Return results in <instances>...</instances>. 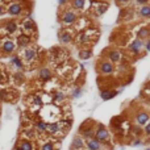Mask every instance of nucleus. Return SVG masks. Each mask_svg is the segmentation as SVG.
<instances>
[{
    "label": "nucleus",
    "mask_w": 150,
    "mask_h": 150,
    "mask_svg": "<svg viewBox=\"0 0 150 150\" xmlns=\"http://www.w3.org/2000/svg\"><path fill=\"white\" fill-rule=\"evenodd\" d=\"M94 134H95V140H97L100 144H101L103 141H107V140H108V137H109V134H108V130H107L104 126H99Z\"/></svg>",
    "instance_id": "obj_1"
},
{
    "label": "nucleus",
    "mask_w": 150,
    "mask_h": 150,
    "mask_svg": "<svg viewBox=\"0 0 150 150\" xmlns=\"http://www.w3.org/2000/svg\"><path fill=\"white\" fill-rule=\"evenodd\" d=\"M86 146H87L88 150H100L101 149V144H100L97 140H95V138H90V140H87Z\"/></svg>",
    "instance_id": "obj_2"
},
{
    "label": "nucleus",
    "mask_w": 150,
    "mask_h": 150,
    "mask_svg": "<svg viewBox=\"0 0 150 150\" xmlns=\"http://www.w3.org/2000/svg\"><path fill=\"white\" fill-rule=\"evenodd\" d=\"M62 20H63V22H65V24L71 25L72 22L76 21V15H75L74 12H65V15H63Z\"/></svg>",
    "instance_id": "obj_3"
},
{
    "label": "nucleus",
    "mask_w": 150,
    "mask_h": 150,
    "mask_svg": "<svg viewBox=\"0 0 150 150\" xmlns=\"http://www.w3.org/2000/svg\"><path fill=\"white\" fill-rule=\"evenodd\" d=\"M136 120H137V124L142 126V125L147 124V121H149V115H147L146 112H140L137 115V117H136Z\"/></svg>",
    "instance_id": "obj_4"
},
{
    "label": "nucleus",
    "mask_w": 150,
    "mask_h": 150,
    "mask_svg": "<svg viewBox=\"0 0 150 150\" xmlns=\"http://www.w3.org/2000/svg\"><path fill=\"white\" fill-rule=\"evenodd\" d=\"M142 46H144V44L141 42V40H134L133 42H132V45H130V50L134 54H138L141 50H142Z\"/></svg>",
    "instance_id": "obj_5"
},
{
    "label": "nucleus",
    "mask_w": 150,
    "mask_h": 150,
    "mask_svg": "<svg viewBox=\"0 0 150 150\" xmlns=\"http://www.w3.org/2000/svg\"><path fill=\"white\" fill-rule=\"evenodd\" d=\"M116 95H117V91L105 90V91H101V92H100V96H101L103 100H109V99H112V97H115Z\"/></svg>",
    "instance_id": "obj_6"
},
{
    "label": "nucleus",
    "mask_w": 150,
    "mask_h": 150,
    "mask_svg": "<svg viewBox=\"0 0 150 150\" xmlns=\"http://www.w3.org/2000/svg\"><path fill=\"white\" fill-rule=\"evenodd\" d=\"M100 71L103 74H111L113 71V66L111 65V62H103L100 66Z\"/></svg>",
    "instance_id": "obj_7"
},
{
    "label": "nucleus",
    "mask_w": 150,
    "mask_h": 150,
    "mask_svg": "<svg viewBox=\"0 0 150 150\" xmlns=\"http://www.w3.org/2000/svg\"><path fill=\"white\" fill-rule=\"evenodd\" d=\"M84 146V142H83V140H82L80 137H75L74 140H72V150H79L82 149V147Z\"/></svg>",
    "instance_id": "obj_8"
},
{
    "label": "nucleus",
    "mask_w": 150,
    "mask_h": 150,
    "mask_svg": "<svg viewBox=\"0 0 150 150\" xmlns=\"http://www.w3.org/2000/svg\"><path fill=\"white\" fill-rule=\"evenodd\" d=\"M3 50L5 51V53H12L13 50H15V44H13L12 41H9V40L4 41V44H3Z\"/></svg>",
    "instance_id": "obj_9"
},
{
    "label": "nucleus",
    "mask_w": 150,
    "mask_h": 150,
    "mask_svg": "<svg viewBox=\"0 0 150 150\" xmlns=\"http://www.w3.org/2000/svg\"><path fill=\"white\" fill-rule=\"evenodd\" d=\"M8 12L13 16L20 15V12H21V5H20V4H11L9 8H8Z\"/></svg>",
    "instance_id": "obj_10"
},
{
    "label": "nucleus",
    "mask_w": 150,
    "mask_h": 150,
    "mask_svg": "<svg viewBox=\"0 0 150 150\" xmlns=\"http://www.w3.org/2000/svg\"><path fill=\"white\" fill-rule=\"evenodd\" d=\"M19 147L21 150H33V144H32L30 141H28V140H24V141L20 142Z\"/></svg>",
    "instance_id": "obj_11"
},
{
    "label": "nucleus",
    "mask_w": 150,
    "mask_h": 150,
    "mask_svg": "<svg viewBox=\"0 0 150 150\" xmlns=\"http://www.w3.org/2000/svg\"><path fill=\"white\" fill-rule=\"evenodd\" d=\"M50 76H51V72L47 69H42L40 71V78L42 79V80H47V79H50Z\"/></svg>",
    "instance_id": "obj_12"
},
{
    "label": "nucleus",
    "mask_w": 150,
    "mask_h": 150,
    "mask_svg": "<svg viewBox=\"0 0 150 150\" xmlns=\"http://www.w3.org/2000/svg\"><path fill=\"white\" fill-rule=\"evenodd\" d=\"M59 124H58V122H53V124H49L47 125V129L46 130H49L50 133H57V132L59 130Z\"/></svg>",
    "instance_id": "obj_13"
},
{
    "label": "nucleus",
    "mask_w": 150,
    "mask_h": 150,
    "mask_svg": "<svg viewBox=\"0 0 150 150\" xmlns=\"http://www.w3.org/2000/svg\"><path fill=\"white\" fill-rule=\"evenodd\" d=\"M29 41H30V38H29L28 36H20L17 44H19L20 46H26V45L29 44Z\"/></svg>",
    "instance_id": "obj_14"
},
{
    "label": "nucleus",
    "mask_w": 150,
    "mask_h": 150,
    "mask_svg": "<svg viewBox=\"0 0 150 150\" xmlns=\"http://www.w3.org/2000/svg\"><path fill=\"white\" fill-rule=\"evenodd\" d=\"M36 55V51L33 49H26L25 50V59L26 61H32Z\"/></svg>",
    "instance_id": "obj_15"
},
{
    "label": "nucleus",
    "mask_w": 150,
    "mask_h": 150,
    "mask_svg": "<svg viewBox=\"0 0 150 150\" xmlns=\"http://www.w3.org/2000/svg\"><path fill=\"white\" fill-rule=\"evenodd\" d=\"M84 3H86V0H74L72 1V7H74L75 9H82L84 7Z\"/></svg>",
    "instance_id": "obj_16"
},
{
    "label": "nucleus",
    "mask_w": 150,
    "mask_h": 150,
    "mask_svg": "<svg viewBox=\"0 0 150 150\" xmlns=\"http://www.w3.org/2000/svg\"><path fill=\"white\" fill-rule=\"evenodd\" d=\"M5 29H7V32H9V33H13V32H15L16 29H17V25H16L15 21H9L8 24H7Z\"/></svg>",
    "instance_id": "obj_17"
},
{
    "label": "nucleus",
    "mask_w": 150,
    "mask_h": 150,
    "mask_svg": "<svg viewBox=\"0 0 150 150\" xmlns=\"http://www.w3.org/2000/svg\"><path fill=\"white\" fill-rule=\"evenodd\" d=\"M109 59L113 61V62H117V61L120 59V53L117 51V50H113V51H111V53H109Z\"/></svg>",
    "instance_id": "obj_18"
},
{
    "label": "nucleus",
    "mask_w": 150,
    "mask_h": 150,
    "mask_svg": "<svg viewBox=\"0 0 150 150\" xmlns=\"http://www.w3.org/2000/svg\"><path fill=\"white\" fill-rule=\"evenodd\" d=\"M140 15L144 16V17H149V16H150V7L144 5V7H142V8L140 9Z\"/></svg>",
    "instance_id": "obj_19"
},
{
    "label": "nucleus",
    "mask_w": 150,
    "mask_h": 150,
    "mask_svg": "<svg viewBox=\"0 0 150 150\" xmlns=\"http://www.w3.org/2000/svg\"><path fill=\"white\" fill-rule=\"evenodd\" d=\"M36 128H37L38 132H45L47 129V124H45L44 121H38L37 124H36Z\"/></svg>",
    "instance_id": "obj_20"
},
{
    "label": "nucleus",
    "mask_w": 150,
    "mask_h": 150,
    "mask_svg": "<svg viewBox=\"0 0 150 150\" xmlns=\"http://www.w3.org/2000/svg\"><path fill=\"white\" fill-rule=\"evenodd\" d=\"M24 28L28 29V30H33V29H34V24H33L32 20H26V21L24 22Z\"/></svg>",
    "instance_id": "obj_21"
},
{
    "label": "nucleus",
    "mask_w": 150,
    "mask_h": 150,
    "mask_svg": "<svg viewBox=\"0 0 150 150\" xmlns=\"http://www.w3.org/2000/svg\"><path fill=\"white\" fill-rule=\"evenodd\" d=\"M149 34H150L149 29H141V30L138 32V37L140 38H145V37H147Z\"/></svg>",
    "instance_id": "obj_22"
},
{
    "label": "nucleus",
    "mask_w": 150,
    "mask_h": 150,
    "mask_svg": "<svg viewBox=\"0 0 150 150\" xmlns=\"http://www.w3.org/2000/svg\"><path fill=\"white\" fill-rule=\"evenodd\" d=\"M12 63L16 66V67H17V69H21V67H22L21 61H20L17 57H13V58H12Z\"/></svg>",
    "instance_id": "obj_23"
},
{
    "label": "nucleus",
    "mask_w": 150,
    "mask_h": 150,
    "mask_svg": "<svg viewBox=\"0 0 150 150\" xmlns=\"http://www.w3.org/2000/svg\"><path fill=\"white\" fill-rule=\"evenodd\" d=\"M61 40H62V42L67 44V42H70V41H71V34H69V33H63L62 37H61Z\"/></svg>",
    "instance_id": "obj_24"
},
{
    "label": "nucleus",
    "mask_w": 150,
    "mask_h": 150,
    "mask_svg": "<svg viewBox=\"0 0 150 150\" xmlns=\"http://www.w3.org/2000/svg\"><path fill=\"white\" fill-rule=\"evenodd\" d=\"M90 57H91V51H90V50H86V51H82V53H80V58H83V59L90 58Z\"/></svg>",
    "instance_id": "obj_25"
},
{
    "label": "nucleus",
    "mask_w": 150,
    "mask_h": 150,
    "mask_svg": "<svg viewBox=\"0 0 150 150\" xmlns=\"http://www.w3.org/2000/svg\"><path fill=\"white\" fill-rule=\"evenodd\" d=\"M72 96H74V97H80L82 96V90H80V88H75Z\"/></svg>",
    "instance_id": "obj_26"
},
{
    "label": "nucleus",
    "mask_w": 150,
    "mask_h": 150,
    "mask_svg": "<svg viewBox=\"0 0 150 150\" xmlns=\"http://www.w3.org/2000/svg\"><path fill=\"white\" fill-rule=\"evenodd\" d=\"M42 150H54V146H53V144H50V142H47V144H45L44 146H42Z\"/></svg>",
    "instance_id": "obj_27"
},
{
    "label": "nucleus",
    "mask_w": 150,
    "mask_h": 150,
    "mask_svg": "<svg viewBox=\"0 0 150 150\" xmlns=\"http://www.w3.org/2000/svg\"><path fill=\"white\" fill-rule=\"evenodd\" d=\"M105 11H107V5L104 4V5H101V7H99V8H97V15H103Z\"/></svg>",
    "instance_id": "obj_28"
},
{
    "label": "nucleus",
    "mask_w": 150,
    "mask_h": 150,
    "mask_svg": "<svg viewBox=\"0 0 150 150\" xmlns=\"http://www.w3.org/2000/svg\"><path fill=\"white\" fill-rule=\"evenodd\" d=\"M62 100H63V94L62 92H58L57 96H55V101L57 103H59V101H62Z\"/></svg>",
    "instance_id": "obj_29"
},
{
    "label": "nucleus",
    "mask_w": 150,
    "mask_h": 150,
    "mask_svg": "<svg viewBox=\"0 0 150 150\" xmlns=\"http://www.w3.org/2000/svg\"><path fill=\"white\" fill-rule=\"evenodd\" d=\"M141 144H142V141H141L140 138H136V140L132 142V145H133V146H140Z\"/></svg>",
    "instance_id": "obj_30"
},
{
    "label": "nucleus",
    "mask_w": 150,
    "mask_h": 150,
    "mask_svg": "<svg viewBox=\"0 0 150 150\" xmlns=\"http://www.w3.org/2000/svg\"><path fill=\"white\" fill-rule=\"evenodd\" d=\"M145 133H146L147 136H150V122L146 124V126H145Z\"/></svg>",
    "instance_id": "obj_31"
},
{
    "label": "nucleus",
    "mask_w": 150,
    "mask_h": 150,
    "mask_svg": "<svg viewBox=\"0 0 150 150\" xmlns=\"http://www.w3.org/2000/svg\"><path fill=\"white\" fill-rule=\"evenodd\" d=\"M34 104H37V105H41V104H42L41 97H34Z\"/></svg>",
    "instance_id": "obj_32"
},
{
    "label": "nucleus",
    "mask_w": 150,
    "mask_h": 150,
    "mask_svg": "<svg viewBox=\"0 0 150 150\" xmlns=\"http://www.w3.org/2000/svg\"><path fill=\"white\" fill-rule=\"evenodd\" d=\"M25 134L29 136V137H33V130H26L25 132Z\"/></svg>",
    "instance_id": "obj_33"
},
{
    "label": "nucleus",
    "mask_w": 150,
    "mask_h": 150,
    "mask_svg": "<svg viewBox=\"0 0 150 150\" xmlns=\"http://www.w3.org/2000/svg\"><path fill=\"white\" fill-rule=\"evenodd\" d=\"M66 1H67V0H58V4H59V5H62V4H65Z\"/></svg>",
    "instance_id": "obj_34"
},
{
    "label": "nucleus",
    "mask_w": 150,
    "mask_h": 150,
    "mask_svg": "<svg viewBox=\"0 0 150 150\" xmlns=\"http://www.w3.org/2000/svg\"><path fill=\"white\" fill-rule=\"evenodd\" d=\"M140 4H145V3H147V0H137Z\"/></svg>",
    "instance_id": "obj_35"
},
{
    "label": "nucleus",
    "mask_w": 150,
    "mask_h": 150,
    "mask_svg": "<svg viewBox=\"0 0 150 150\" xmlns=\"http://www.w3.org/2000/svg\"><path fill=\"white\" fill-rule=\"evenodd\" d=\"M140 128H134V133H140Z\"/></svg>",
    "instance_id": "obj_36"
},
{
    "label": "nucleus",
    "mask_w": 150,
    "mask_h": 150,
    "mask_svg": "<svg viewBox=\"0 0 150 150\" xmlns=\"http://www.w3.org/2000/svg\"><path fill=\"white\" fill-rule=\"evenodd\" d=\"M146 49H147V50H150V41H149V42H147V44H146Z\"/></svg>",
    "instance_id": "obj_37"
},
{
    "label": "nucleus",
    "mask_w": 150,
    "mask_h": 150,
    "mask_svg": "<svg viewBox=\"0 0 150 150\" xmlns=\"http://www.w3.org/2000/svg\"><path fill=\"white\" fill-rule=\"evenodd\" d=\"M3 82V76H1V74H0V83Z\"/></svg>",
    "instance_id": "obj_38"
},
{
    "label": "nucleus",
    "mask_w": 150,
    "mask_h": 150,
    "mask_svg": "<svg viewBox=\"0 0 150 150\" xmlns=\"http://www.w3.org/2000/svg\"><path fill=\"white\" fill-rule=\"evenodd\" d=\"M119 1H121V3H126L128 0H119Z\"/></svg>",
    "instance_id": "obj_39"
},
{
    "label": "nucleus",
    "mask_w": 150,
    "mask_h": 150,
    "mask_svg": "<svg viewBox=\"0 0 150 150\" xmlns=\"http://www.w3.org/2000/svg\"><path fill=\"white\" fill-rule=\"evenodd\" d=\"M15 150H21V149H20L19 146H16V147H15Z\"/></svg>",
    "instance_id": "obj_40"
},
{
    "label": "nucleus",
    "mask_w": 150,
    "mask_h": 150,
    "mask_svg": "<svg viewBox=\"0 0 150 150\" xmlns=\"http://www.w3.org/2000/svg\"><path fill=\"white\" fill-rule=\"evenodd\" d=\"M149 90H150V84H149Z\"/></svg>",
    "instance_id": "obj_41"
},
{
    "label": "nucleus",
    "mask_w": 150,
    "mask_h": 150,
    "mask_svg": "<svg viewBox=\"0 0 150 150\" xmlns=\"http://www.w3.org/2000/svg\"><path fill=\"white\" fill-rule=\"evenodd\" d=\"M149 103H150V99H149Z\"/></svg>",
    "instance_id": "obj_42"
},
{
    "label": "nucleus",
    "mask_w": 150,
    "mask_h": 150,
    "mask_svg": "<svg viewBox=\"0 0 150 150\" xmlns=\"http://www.w3.org/2000/svg\"><path fill=\"white\" fill-rule=\"evenodd\" d=\"M146 150H150V149H146Z\"/></svg>",
    "instance_id": "obj_43"
}]
</instances>
